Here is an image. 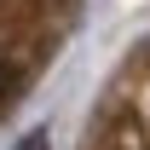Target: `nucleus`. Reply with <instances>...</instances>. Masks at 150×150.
<instances>
[{
	"instance_id": "f257e3e1",
	"label": "nucleus",
	"mask_w": 150,
	"mask_h": 150,
	"mask_svg": "<svg viewBox=\"0 0 150 150\" xmlns=\"http://www.w3.org/2000/svg\"><path fill=\"white\" fill-rule=\"evenodd\" d=\"M75 23V0H0V115L46 69Z\"/></svg>"
},
{
	"instance_id": "f03ea898",
	"label": "nucleus",
	"mask_w": 150,
	"mask_h": 150,
	"mask_svg": "<svg viewBox=\"0 0 150 150\" xmlns=\"http://www.w3.org/2000/svg\"><path fill=\"white\" fill-rule=\"evenodd\" d=\"M87 150H150V40L104 93V115L93 121Z\"/></svg>"
},
{
	"instance_id": "7ed1b4c3",
	"label": "nucleus",
	"mask_w": 150,
	"mask_h": 150,
	"mask_svg": "<svg viewBox=\"0 0 150 150\" xmlns=\"http://www.w3.org/2000/svg\"><path fill=\"white\" fill-rule=\"evenodd\" d=\"M12 150H46V127H35V133H23Z\"/></svg>"
}]
</instances>
